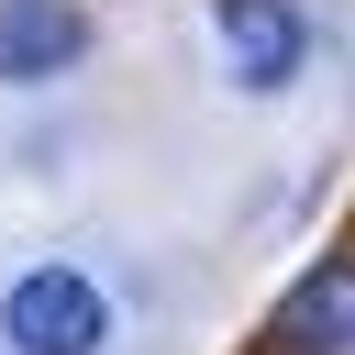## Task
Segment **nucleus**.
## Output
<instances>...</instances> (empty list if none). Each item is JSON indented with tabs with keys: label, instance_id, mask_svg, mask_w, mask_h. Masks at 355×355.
Returning <instances> with one entry per match:
<instances>
[{
	"label": "nucleus",
	"instance_id": "obj_4",
	"mask_svg": "<svg viewBox=\"0 0 355 355\" xmlns=\"http://www.w3.org/2000/svg\"><path fill=\"white\" fill-rule=\"evenodd\" d=\"M266 344H277V355H344V344H355V266H311V277L277 300Z\"/></svg>",
	"mask_w": 355,
	"mask_h": 355
},
{
	"label": "nucleus",
	"instance_id": "obj_1",
	"mask_svg": "<svg viewBox=\"0 0 355 355\" xmlns=\"http://www.w3.org/2000/svg\"><path fill=\"white\" fill-rule=\"evenodd\" d=\"M0 333H11V355H100L111 311L78 266H22L11 300H0Z\"/></svg>",
	"mask_w": 355,
	"mask_h": 355
},
{
	"label": "nucleus",
	"instance_id": "obj_2",
	"mask_svg": "<svg viewBox=\"0 0 355 355\" xmlns=\"http://www.w3.org/2000/svg\"><path fill=\"white\" fill-rule=\"evenodd\" d=\"M211 33H222L233 89H288V78H300V55H311V22H300L288 0H222V11H211Z\"/></svg>",
	"mask_w": 355,
	"mask_h": 355
},
{
	"label": "nucleus",
	"instance_id": "obj_3",
	"mask_svg": "<svg viewBox=\"0 0 355 355\" xmlns=\"http://www.w3.org/2000/svg\"><path fill=\"white\" fill-rule=\"evenodd\" d=\"M89 55V11L78 0H0V89L22 78H55Z\"/></svg>",
	"mask_w": 355,
	"mask_h": 355
}]
</instances>
